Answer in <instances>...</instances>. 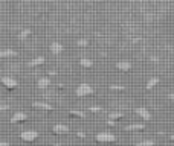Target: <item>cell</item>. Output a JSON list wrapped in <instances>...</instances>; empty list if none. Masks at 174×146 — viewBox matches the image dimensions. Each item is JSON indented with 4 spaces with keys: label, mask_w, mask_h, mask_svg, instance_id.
<instances>
[{
    "label": "cell",
    "mask_w": 174,
    "mask_h": 146,
    "mask_svg": "<svg viewBox=\"0 0 174 146\" xmlns=\"http://www.w3.org/2000/svg\"><path fill=\"white\" fill-rule=\"evenodd\" d=\"M0 146H9V143H6V142H0Z\"/></svg>",
    "instance_id": "cell-28"
},
{
    "label": "cell",
    "mask_w": 174,
    "mask_h": 146,
    "mask_svg": "<svg viewBox=\"0 0 174 146\" xmlns=\"http://www.w3.org/2000/svg\"><path fill=\"white\" fill-rule=\"evenodd\" d=\"M49 84H50V79L46 78V76H44V78H40V79L37 81V85H38V88H42V90H43V88H47Z\"/></svg>",
    "instance_id": "cell-13"
},
{
    "label": "cell",
    "mask_w": 174,
    "mask_h": 146,
    "mask_svg": "<svg viewBox=\"0 0 174 146\" xmlns=\"http://www.w3.org/2000/svg\"><path fill=\"white\" fill-rule=\"evenodd\" d=\"M20 139L23 142H34V140L38 139V133L37 131H23L20 134Z\"/></svg>",
    "instance_id": "cell-4"
},
{
    "label": "cell",
    "mask_w": 174,
    "mask_h": 146,
    "mask_svg": "<svg viewBox=\"0 0 174 146\" xmlns=\"http://www.w3.org/2000/svg\"><path fill=\"white\" fill-rule=\"evenodd\" d=\"M122 117H124V113H121V111L110 113V114H109V120H107V123H109L110 126H115V125H116V120H121Z\"/></svg>",
    "instance_id": "cell-6"
},
{
    "label": "cell",
    "mask_w": 174,
    "mask_h": 146,
    "mask_svg": "<svg viewBox=\"0 0 174 146\" xmlns=\"http://www.w3.org/2000/svg\"><path fill=\"white\" fill-rule=\"evenodd\" d=\"M70 116L80 117V119H84V117H86V114H84L83 111H77V110H70Z\"/></svg>",
    "instance_id": "cell-18"
},
{
    "label": "cell",
    "mask_w": 174,
    "mask_h": 146,
    "mask_svg": "<svg viewBox=\"0 0 174 146\" xmlns=\"http://www.w3.org/2000/svg\"><path fill=\"white\" fill-rule=\"evenodd\" d=\"M125 129L127 131H142L144 129V123H133V125H129Z\"/></svg>",
    "instance_id": "cell-16"
},
{
    "label": "cell",
    "mask_w": 174,
    "mask_h": 146,
    "mask_svg": "<svg viewBox=\"0 0 174 146\" xmlns=\"http://www.w3.org/2000/svg\"><path fill=\"white\" fill-rule=\"evenodd\" d=\"M116 67L119 70H122V72H129L131 69V62L130 61H118L116 62Z\"/></svg>",
    "instance_id": "cell-9"
},
{
    "label": "cell",
    "mask_w": 174,
    "mask_h": 146,
    "mask_svg": "<svg viewBox=\"0 0 174 146\" xmlns=\"http://www.w3.org/2000/svg\"><path fill=\"white\" fill-rule=\"evenodd\" d=\"M170 139H171V140H174V134H171V136H170Z\"/></svg>",
    "instance_id": "cell-29"
},
{
    "label": "cell",
    "mask_w": 174,
    "mask_h": 146,
    "mask_svg": "<svg viewBox=\"0 0 174 146\" xmlns=\"http://www.w3.org/2000/svg\"><path fill=\"white\" fill-rule=\"evenodd\" d=\"M81 66L83 67H86V69H90V67H93V61L92 59H89V58H81Z\"/></svg>",
    "instance_id": "cell-17"
},
{
    "label": "cell",
    "mask_w": 174,
    "mask_h": 146,
    "mask_svg": "<svg viewBox=\"0 0 174 146\" xmlns=\"http://www.w3.org/2000/svg\"><path fill=\"white\" fill-rule=\"evenodd\" d=\"M44 61H46V58H44V56H37V58L31 59V61L28 62V66H32V67H35V66H42Z\"/></svg>",
    "instance_id": "cell-14"
},
{
    "label": "cell",
    "mask_w": 174,
    "mask_h": 146,
    "mask_svg": "<svg viewBox=\"0 0 174 146\" xmlns=\"http://www.w3.org/2000/svg\"><path fill=\"white\" fill-rule=\"evenodd\" d=\"M95 139L99 143H112V142H116V136L112 134V133H99V134H96Z\"/></svg>",
    "instance_id": "cell-2"
},
{
    "label": "cell",
    "mask_w": 174,
    "mask_h": 146,
    "mask_svg": "<svg viewBox=\"0 0 174 146\" xmlns=\"http://www.w3.org/2000/svg\"><path fill=\"white\" fill-rule=\"evenodd\" d=\"M29 34H31V29H23V31L20 32L18 38H20V40H26V38L29 37Z\"/></svg>",
    "instance_id": "cell-19"
},
{
    "label": "cell",
    "mask_w": 174,
    "mask_h": 146,
    "mask_svg": "<svg viewBox=\"0 0 174 146\" xmlns=\"http://www.w3.org/2000/svg\"><path fill=\"white\" fill-rule=\"evenodd\" d=\"M49 47H50V52H52V53H60V52H63V44H60V43H57V41H53Z\"/></svg>",
    "instance_id": "cell-15"
},
{
    "label": "cell",
    "mask_w": 174,
    "mask_h": 146,
    "mask_svg": "<svg viewBox=\"0 0 174 146\" xmlns=\"http://www.w3.org/2000/svg\"><path fill=\"white\" fill-rule=\"evenodd\" d=\"M93 87L90 85V84H81V85H78L77 87V90H75V93H77V96L78 97H86V96H90V95H93Z\"/></svg>",
    "instance_id": "cell-1"
},
{
    "label": "cell",
    "mask_w": 174,
    "mask_h": 146,
    "mask_svg": "<svg viewBox=\"0 0 174 146\" xmlns=\"http://www.w3.org/2000/svg\"><path fill=\"white\" fill-rule=\"evenodd\" d=\"M52 131H53L55 134H67V133L70 131V128H69L67 125H63V123H57V125H53Z\"/></svg>",
    "instance_id": "cell-8"
},
{
    "label": "cell",
    "mask_w": 174,
    "mask_h": 146,
    "mask_svg": "<svg viewBox=\"0 0 174 146\" xmlns=\"http://www.w3.org/2000/svg\"><path fill=\"white\" fill-rule=\"evenodd\" d=\"M11 56H17V52L14 49H5L0 50V58H11Z\"/></svg>",
    "instance_id": "cell-10"
},
{
    "label": "cell",
    "mask_w": 174,
    "mask_h": 146,
    "mask_svg": "<svg viewBox=\"0 0 174 146\" xmlns=\"http://www.w3.org/2000/svg\"><path fill=\"white\" fill-rule=\"evenodd\" d=\"M77 44H78L80 47H86V46H87V40H86V38H80V40L77 41Z\"/></svg>",
    "instance_id": "cell-22"
},
{
    "label": "cell",
    "mask_w": 174,
    "mask_h": 146,
    "mask_svg": "<svg viewBox=\"0 0 174 146\" xmlns=\"http://www.w3.org/2000/svg\"><path fill=\"white\" fill-rule=\"evenodd\" d=\"M9 110V105H0V111H6Z\"/></svg>",
    "instance_id": "cell-25"
},
{
    "label": "cell",
    "mask_w": 174,
    "mask_h": 146,
    "mask_svg": "<svg viewBox=\"0 0 174 146\" xmlns=\"http://www.w3.org/2000/svg\"><path fill=\"white\" fill-rule=\"evenodd\" d=\"M34 107L38 108V110H44V111H50L53 110L50 103H46V102H34Z\"/></svg>",
    "instance_id": "cell-11"
},
{
    "label": "cell",
    "mask_w": 174,
    "mask_h": 146,
    "mask_svg": "<svg viewBox=\"0 0 174 146\" xmlns=\"http://www.w3.org/2000/svg\"><path fill=\"white\" fill-rule=\"evenodd\" d=\"M159 82H160V79H159L157 76H153L151 79H148V82H147V85H145V87H147V90H151V88H154Z\"/></svg>",
    "instance_id": "cell-12"
},
{
    "label": "cell",
    "mask_w": 174,
    "mask_h": 146,
    "mask_svg": "<svg viewBox=\"0 0 174 146\" xmlns=\"http://www.w3.org/2000/svg\"><path fill=\"white\" fill-rule=\"evenodd\" d=\"M2 84H3V87L8 88V90H15L17 85H18V82H17L14 78H11V76H3V78H2Z\"/></svg>",
    "instance_id": "cell-3"
},
{
    "label": "cell",
    "mask_w": 174,
    "mask_h": 146,
    "mask_svg": "<svg viewBox=\"0 0 174 146\" xmlns=\"http://www.w3.org/2000/svg\"><path fill=\"white\" fill-rule=\"evenodd\" d=\"M136 146H154V142L153 140H144V142H137Z\"/></svg>",
    "instance_id": "cell-21"
},
{
    "label": "cell",
    "mask_w": 174,
    "mask_h": 146,
    "mask_svg": "<svg viewBox=\"0 0 174 146\" xmlns=\"http://www.w3.org/2000/svg\"><path fill=\"white\" fill-rule=\"evenodd\" d=\"M109 88H110V90H115V92H124V90H125L124 85H118V84H112Z\"/></svg>",
    "instance_id": "cell-20"
},
{
    "label": "cell",
    "mask_w": 174,
    "mask_h": 146,
    "mask_svg": "<svg viewBox=\"0 0 174 146\" xmlns=\"http://www.w3.org/2000/svg\"><path fill=\"white\" fill-rule=\"evenodd\" d=\"M28 119V114L23 113V111H17L12 117H11V123H20V122H25Z\"/></svg>",
    "instance_id": "cell-7"
},
{
    "label": "cell",
    "mask_w": 174,
    "mask_h": 146,
    "mask_svg": "<svg viewBox=\"0 0 174 146\" xmlns=\"http://www.w3.org/2000/svg\"><path fill=\"white\" fill-rule=\"evenodd\" d=\"M136 114L144 120V122H148V120H151V113L147 110V108H144V107H139V108H136Z\"/></svg>",
    "instance_id": "cell-5"
},
{
    "label": "cell",
    "mask_w": 174,
    "mask_h": 146,
    "mask_svg": "<svg viewBox=\"0 0 174 146\" xmlns=\"http://www.w3.org/2000/svg\"><path fill=\"white\" fill-rule=\"evenodd\" d=\"M89 110H90L92 113H99V111H101V107H90Z\"/></svg>",
    "instance_id": "cell-23"
},
{
    "label": "cell",
    "mask_w": 174,
    "mask_h": 146,
    "mask_svg": "<svg viewBox=\"0 0 174 146\" xmlns=\"http://www.w3.org/2000/svg\"><path fill=\"white\" fill-rule=\"evenodd\" d=\"M77 136H78L80 139H84V137H86V133H83V131H78V133H77Z\"/></svg>",
    "instance_id": "cell-24"
},
{
    "label": "cell",
    "mask_w": 174,
    "mask_h": 146,
    "mask_svg": "<svg viewBox=\"0 0 174 146\" xmlns=\"http://www.w3.org/2000/svg\"><path fill=\"white\" fill-rule=\"evenodd\" d=\"M168 97H170V100H173V102H174V93H170Z\"/></svg>",
    "instance_id": "cell-26"
},
{
    "label": "cell",
    "mask_w": 174,
    "mask_h": 146,
    "mask_svg": "<svg viewBox=\"0 0 174 146\" xmlns=\"http://www.w3.org/2000/svg\"><path fill=\"white\" fill-rule=\"evenodd\" d=\"M55 75H57V72H53V70L49 72V76H55Z\"/></svg>",
    "instance_id": "cell-27"
}]
</instances>
